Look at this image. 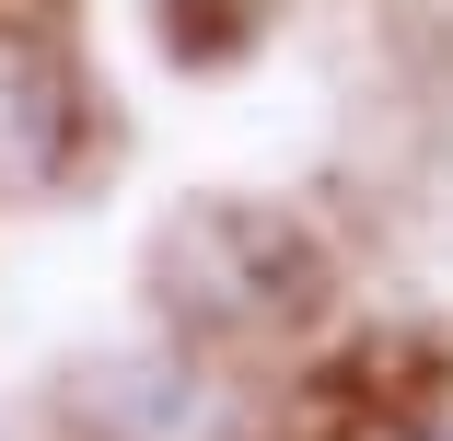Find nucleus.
<instances>
[{
    "mask_svg": "<svg viewBox=\"0 0 453 441\" xmlns=\"http://www.w3.org/2000/svg\"><path fill=\"white\" fill-rule=\"evenodd\" d=\"M70 105H81L70 47H47L35 24H0V174H58Z\"/></svg>",
    "mask_w": 453,
    "mask_h": 441,
    "instance_id": "1",
    "label": "nucleus"
},
{
    "mask_svg": "<svg viewBox=\"0 0 453 441\" xmlns=\"http://www.w3.org/2000/svg\"><path fill=\"white\" fill-rule=\"evenodd\" d=\"M418 441H453V430H418Z\"/></svg>",
    "mask_w": 453,
    "mask_h": 441,
    "instance_id": "2",
    "label": "nucleus"
}]
</instances>
